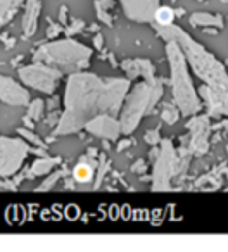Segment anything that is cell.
Segmentation results:
<instances>
[{"label":"cell","instance_id":"1","mask_svg":"<svg viewBox=\"0 0 228 252\" xmlns=\"http://www.w3.org/2000/svg\"><path fill=\"white\" fill-rule=\"evenodd\" d=\"M74 175H76V178L81 180V182H87V180L92 176V171H90V168H88V166L81 164V166H78V168L74 169Z\"/></svg>","mask_w":228,"mask_h":252}]
</instances>
